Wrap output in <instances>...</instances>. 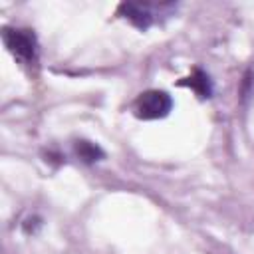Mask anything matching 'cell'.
<instances>
[{"instance_id": "obj_1", "label": "cell", "mask_w": 254, "mask_h": 254, "mask_svg": "<svg viewBox=\"0 0 254 254\" xmlns=\"http://www.w3.org/2000/svg\"><path fill=\"white\" fill-rule=\"evenodd\" d=\"M2 40L8 48V52L20 60L22 64H34L38 58V44L36 36L30 30L22 28H4L2 30Z\"/></svg>"}, {"instance_id": "obj_3", "label": "cell", "mask_w": 254, "mask_h": 254, "mask_svg": "<svg viewBox=\"0 0 254 254\" xmlns=\"http://www.w3.org/2000/svg\"><path fill=\"white\" fill-rule=\"evenodd\" d=\"M119 12L141 30L149 28L153 22V14H151V8L147 4H121Z\"/></svg>"}, {"instance_id": "obj_4", "label": "cell", "mask_w": 254, "mask_h": 254, "mask_svg": "<svg viewBox=\"0 0 254 254\" xmlns=\"http://www.w3.org/2000/svg\"><path fill=\"white\" fill-rule=\"evenodd\" d=\"M179 85H187V87H190L200 99H206V97H210V93H212L210 79H208V75H206L202 69H194L189 77H183V79L179 81Z\"/></svg>"}, {"instance_id": "obj_5", "label": "cell", "mask_w": 254, "mask_h": 254, "mask_svg": "<svg viewBox=\"0 0 254 254\" xmlns=\"http://www.w3.org/2000/svg\"><path fill=\"white\" fill-rule=\"evenodd\" d=\"M75 155H77L81 161H85V163H93V161H97V159L103 157L101 149H99L97 145L89 143V141H77V143H75Z\"/></svg>"}, {"instance_id": "obj_2", "label": "cell", "mask_w": 254, "mask_h": 254, "mask_svg": "<svg viewBox=\"0 0 254 254\" xmlns=\"http://www.w3.org/2000/svg\"><path fill=\"white\" fill-rule=\"evenodd\" d=\"M171 107H173V99L167 91L151 89L137 97L133 111L139 119H161V117L169 115Z\"/></svg>"}]
</instances>
